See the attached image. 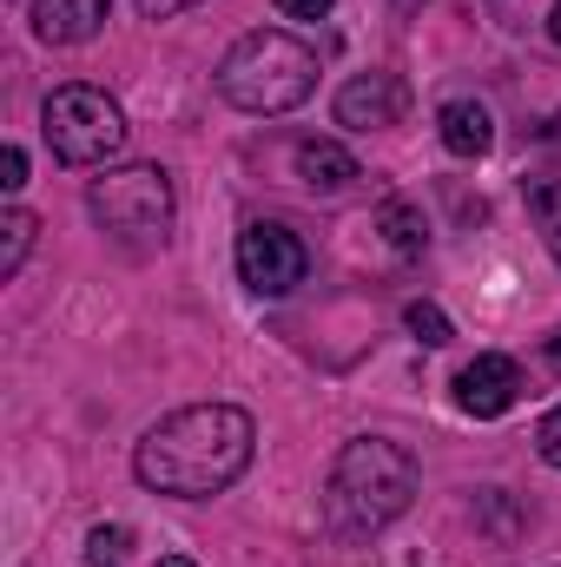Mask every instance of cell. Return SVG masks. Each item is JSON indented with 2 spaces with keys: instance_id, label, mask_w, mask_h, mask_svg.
<instances>
[{
  "instance_id": "ffe728a7",
  "label": "cell",
  "mask_w": 561,
  "mask_h": 567,
  "mask_svg": "<svg viewBox=\"0 0 561 567\" xmlns=\"http://www.w3.org/2000/svg\"><path fill=\"white\" fill-rule=\"evenodd\" d=\"M185 7H198V0H140L145 20H172V13H185Z\"/></svg>"
},
{
  "instance_id": "5bb4252c",
  "label": "cell",
  "mask_w": 561,
  "mask_h": 567,
  "mask_svg": "<svg viewBox=\"0 0 561 567\" xmlns=\"http://www.w3.org/2000/svg\"><path fill=\"white\" fill-rule=\"evenodd\" d=\"M126 555H133V528L113 522V528H93L86 535V567H120Z\"/></svg>"
},
{
  "instance_id": "8992f818",
  "label": "cell",
  "mask_w": 561,
  "mask_h": 567,
  "mask_svg": "<svg viewBox=\"0 0 561 567\" xmlns=\"http://www.w3.org/2000/svg\"><path fill=\"white\" fill-rule=\"evenodd\" d=\"M238 278L252 284L258 297H290L297 284L310 278V251H304V238L278 225V218H252L245 231H238Z\"/></svg>"
},
{
  "instance_id": "4fadbf2b",
  "label": "cell",
  "mask_w": 561,
  "mask_h": 567,
  "mask_svg": "<svg viewBox=\"0 0 561 567\" xmlns=\"http://www.w3.org/2000/svg\"><path fill=\"white\" fill-rule=\"evenodd\" d=\"M33 231H40V225H33V212H20V205L0 218V278H20V265H27V251H33Z\"/></svg>"
},
{
  "instance_id": "9a60e30c",
  "label": "cell",
  "mask_w": 561,
  "mask_h": 567,
  "mask_svg": "<svg viewBox=\"0 0 561 567\" xmlns=\"http://www.w3.org/2000/svg\"><path fill=\"white\" fill-rule=\"evenodd\" d=\"M404 323H410V337H417V343H429V350L456 343V323H449L436 303H410V310H404Z\"/></svg>"
},
{
  "instance_id": "5b68a950",
  "label": "cell",
  "mask_w": 561,
  "mask_h": 567,
  "mask_svg": "<svg viewBox=\"0 0 561 567\" xmlns=\"http://www.w3.org/2000/svg\"><path fill=\"white\" fill-rule=\"evenodd\" d=\"M40 133L53 145L60 165H106L126 145V113L120 100H106L100 86H53L40 106Z\"/></svg>"
},
{
  "instance_id": "7402d4cb",
  "label": "cell",
  "mask_w": 561,
  "mask_h": 567,
  "mask_svg": "<svg viewBox=\"0 0 561 567\" xmlns=\"http://www.w3.org/2000/svg\"><path fill=\"white\" fill-rule=\"evenodd\" d=\"M549 363L561 370V330H549Z\"/></svg>"
},
{
  "instance_id": "9c48e42d",
  "label": "cell",
  "mask_w": 561,
  "mask_h": 567,
  "mask_svg": "<svg viewBox=\"0 0 561 567\" xmlns=\"http://www.w3.org/2000/svg\"><path fill=\"white\" fill-rule=\"evenodd\" d=\"M106 7L113 0H33V33L47 47H80L106 27Z\"/></svg>"
},
{
  "instance_id": "2e32d148",
  "label": "cell",
  "mask_w": 561,
  "mask_h": 567,
  "mask_svg": "<svg viewBox=\"0 0 561 567\" xmlns=\"http://www.w3.org/2000/svg\"><path fill=\"white\" fill-rule=\"evenodd\" d=\"M536 212H542V238H549V251L561 265V192H536Z\"/></svg>"
},
{
  "instance_id": "44dd1931",
  "label": "cell",
  "mask_w": 561,
  "mask_h": 567,
  "mask_svg": "<svg viewBox=\"0 0 561 567\" xmlns=\"http://www.w3.org/2000/svg\"><path fill=\"white\" fill-rule=\"evenodd\" d=\"M152 567H198V561H192V555H159Z\"/></svg>"
},
{
  "instance_id": "30bf717a",
  "label": "cell",
  "mask_w": 561,
  "mask_h": 567,
  "mask_svg": "<svg viewBox=\"0 0 561 567\" xmlns=\"http://www.w3.org/2000/svg\"><path fill=\"white\" fill-rule=\"evenodd\" d=\"M297 178H304V192H317V198H337V192H350L364 172H357V158H350L344 145L304 140V145H297Z\"/></svg>"
},
{
  "instance_id": "d6986e66",
  "label": "cell",
  "mask_w": 561,
  "mask_h": 567,
  "mask_svg": "<svg viewBox=\"0 0 561 567\" xmlns=\"http://www.w3.org/2000/svg\"><path fill=\"white\" fill-rule=\"evenodd\" d=\"M284 20H324L330 13V0H278Z\"/></svg>"
},
{
  "instance_id": "e0dca14e",
  "label": "cell",
  "mask_w": 561,
  "mask_h": 567,
  "mask_svg": "<svg viewBox=\"0 0 561 567\" xmlns=\"http://www.w3.org/2000/svg\"><path fill=\"white\" fill-rule=\"evenodd\" d=\"M536 449H542V462H549V468H561V403L542 416V429H536Z\"/></svg>"
},
{
  "instance_id": "7a4b0ae2",
  "label": "cell",
  "mask_w": 561,
  "mask_h": 567,
  "mask_svg": "<svg viewBox=\"0 0 561 567\" xmlns=\"http://www.w3.org/2000/svg\"><path fill=\"white\" fill-rule=\"evenodd\" d=\"M410 502H417V462H410V449H397L384 435H357V442L337 449L330 482H324V528L337 542H364V535L390 528Z\"/></svg>"
},
{
  "instance_id": "ba28073f",
  "label": "cell",
  "mask_w": 561,
  "mask_h": 567,
  "mask_svg": "<svg viewBox=\"0 0 561 567\" xmlns=\"http://www.w3.org/2000/svg\"><path fill=\"white\" fill-rule=\"evenodd\" d=\"M404 113H410V93H404L397 73H357V80H344V93H337V126H350V133L397 126Z\"/></svg>"
},
{
  "instance_id": "cb8c5ba5",
  "label": "cell",
  "mask_w": 561,
  "mask_h": 567,
  "mask_svg": "<svg viewBox=\"0 0 561 567\" xmlns=\"http://www.w3.org/2000/svg\"><path fill=\"white\" fill-rule=\"evenodd\" d=\"M390 7H397V13H422V0H390Z\"/></svg>"
},
{
  "instance_id": "52a82bcc",
  "label": "cell",
  "mask_w": 561,
  "mask_h": 567,
  "mask_svg": "<svg viewBox=\"0 0 561 567\" xmlns=\"http://www.w3.org/2000/svg\"><path fill=\"white\" fill-rule=\"evenodd\" d=\"M516 403H522V370H516L509 357H476V363H462V377H456V410H462V416L489 423V416H509Z\"/></svg>"
},
{
  "instance_id": "ac0fdd59",
  "label": "cell",
  "mask_w": 561,
  "mask_h": 567,
  "mask_svg": "<svg viewBox=\"0 0 561 567\" xmlns=\"http://www.w3.org/2000/svg\"><path fill=\"white\" fill-rule=\"evenodd\" d=\"M20 185H27V152L7 145V152H0V192H20Z\"/></svg>"
},
{
  "instance_id": "7c38bea8",
  "label": "cell",
  "mask_w": 561,
  "mask_h": 567,
  "mask_svg": "<svg viewBox=\"0 0 561 567\" xmlns=\"http://www.w3.org/2000/svg\"><path fill=\"white\" fill-rule=\"evenodd\" d=\"M377 231L390 238L397 258H422V251H429V225H422L417 205H384V212H377Z\"/></svg>"
},
{
  "instance_id": "6da1fadb",
  "label": "cell",
  "mask_w": 561,
  "mask_h": 567,
  "mask_svg": "<svg viewBox=\"0 0 561 567\" xmlns=\"http://www.w3.org/2000/svg\"><path fill=\"white\" fill-rule=\"evenodd\" d=\"M252 449H258V429H252L245 410L192 403V410H172L165 423L145 429L140 455H133V475L152 495L205 502V495H225L252 468Z\"/></svg>"
},
{
  "instance_id": "3957f363",
  "label": "cell",
  "mask_w": 561,
  "mask_h": 567,
  "mask_svg": "<svg viewBox=\"0 0 561 567\" xmlns=\"http://www.w3.org/2000/svg\"><path fill=\"white\" fill-rule=\"evenodd\" d=\"M310 86H317V53L278 27L232 40V53L218 60V100L238 113H258V120H278L290 106H304Z\"/></svg>"
},
{
  "instance_id": "277c9868",
  "label": "cell",
  "mask_w": 561,
  "mask_h": 567,
  "mask_svg": "<svg viewBox=\"0 0 561 567\" xmlns=\"http://www.w3.org/2000/svg\"><path fill=\"white\" fill-rule=\"evenodd\" d=\"M86 212L100 218V231H113L120 245L152 251L172 238V178L159 165H120V172H100L86 185Z\"/></svg>"
},
{
  "instance_id": "603a6c76",
  "label": "cell",
  "mask_w": 561,
  "mask_h": 567,
  "mask_svg": "<svg viewBox=\"0 0 561 567\" xmlns=\"http://www.w3.org/2000/svg\"><path fill=\"white\" fill-rule=\"evenodd\" d=\"M549 33H555V47H561V0H555V13H549Z\"/></svg>"
},
{
  "instance_id": "8fae6325",
  "label": "cell",
  "mask_w": 561,
  "mask_h": 567,
  "mask_svg": "<svg viewBox=\"0 0 561 567\" xmlns=\"http://www.w3.org/2000/svg\"><path fill=\"white\" fill-rule=\"evenodd\" d=\"M436 133H442V145H449L456 158H482V152L496 145V120H489V106H476V100H449V106L436 113Z\"/></svg>"
}]
</instances>
